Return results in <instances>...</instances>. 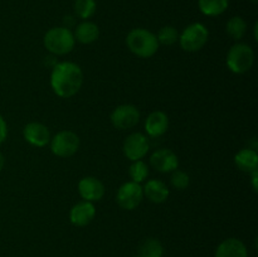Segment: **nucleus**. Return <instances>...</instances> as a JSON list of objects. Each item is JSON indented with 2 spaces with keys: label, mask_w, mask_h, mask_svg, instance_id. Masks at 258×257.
Returning a JSON list of instances; mask_svg holds the SVG:
<instances>
[{
  "label": "nucleus",
  "mask_w": 258,
  "mask_h": 257,
  "mask_svg": "<svg viewBox=\"0 0 258 257\" xmlns=\"http://www.w3.org/2000/svg\"><path fill=\"white\" fill-rule=\"evenodd\" d=\"M234 165L243 173L251 174L252 171L258 170V154L253 149H242L234 155Z\"/></svg>",
  "instance_id": "obj_18"
},
{
  "label": "nucleus",
  "mask_w": 258,
  "mask_h": 257,
  "mask_svg": "<svg viewBox=\"0 0 258 257\" xmlns=\"http://www.w3.org/2000/svg\"><path fill=\"white\" fill-rule=\"evenodd\" d=\"M83 85V72L75 62H59L50 73V87L60 98H71L80 92Z\"/></svg>",
  "instance_id": "obj_1"
},
{
  "label": "nucleus",
  "mask_w": 258,
  "mask_h": 257,
  "mask_svg": "<svg viewBox=\"0 0 258 257\" xmlns=\"http://www.w3.org/2000/svg\"><path fill=\"white\" fill-rule=\"evenodd\" d=\"M73 37H75L76 42L81 43V44H91V43H95L100 37V28L96 23L83 20L76 27Z\"/></svg>",
  "instance_id": "obj_17"
},
{
  "label": "nucleus",
  "mask_w": 258,
  "mask_h": 257,
  "mask_svg": "<svg viewBox=\"0 0 258 257\" xmlns=\"http://www.w3.org/2000/svg\"><path fill=\"white\" fill-rule=\"evenodd\" d=\"M133 257H141V256H140V254H139V253H136V254H134Z\"/></svg>",
  "instance_id": "obj_29"
},
{
  "label": "nucleus",
  "mask_w": 258,
  "mask_h": 257,
  "mask_svg": "<svg viewBox=\"0 0 258 257\" xmlns=\"http://www.w3.org/2000/svg\"><path fill=\"white\" fill-rule=\"evenodd\" d=\"M170 183L171 185L175 189H178V190H184V189L188 188L189 184H190V176H189V174L185 173L184 170L175 169L174 171H171Z\"/></svg>",
  "instance_id": "obj_25"
},
{
  "label": "nucleus",
  "mask_w": 258,
  "mask_h": 257,
  "mask_svg": "<svg viewBox=\"0 0 258 257\" xmlns=\"http://www.w3.org/2000/svg\"><path fill=\"white\" fill-rule=\"evenodd\" d=\"M226 32L232 39L234 40H241L242 38L244 37L247 32V23L246 20L243 19L239 15H236V17H232L231 19L227 22L226 25Z\"/></svg>",
  "instance_id": "obj_20"
},
{
  "label": "nucleus",
  "mask_w": 258,
  "mask_h": 257,
  "mask_svg": "<svg viewBox=\"0 0 258 257\" xmlns=\"http://www.w3.org/2000/svg\"><path fill=\"white\" fill-rule=\"evenodd\" d=\"M138 253L141 257H163V244L158 238H146L139 247Z\"/></svg>",
  "instance_id": "obj_21"
},
{
  "label": "nucleus",
  "mask_w": 258,
  "mask_h": 257,
  "mask_svg": "<svg viewBox=\"0 0 258 257\" xmlns=\"http://www.w3.org/2000/svg\"><path fill=\"white\" fill-rule=\"evenodd\" d=\"M23 138L32 146L44 148L50 141L49 128L44 123L33 121V122L27 123L24 126V128H23Z\"/></svg>",
  "instance_id": "obj_12"
},
{
  "label": "nucleus",
  "mask_w": 258,
  "mask_h": 257,
  "mask_svg": "<svg viewBox=\"0 0 258 257\" xmlns=\"http://www.w3.org/2000/svg\"><path fill=\"white\" fill-rule=\"evenodd\" d=\"M214 257H248V249L241 239L231 237L219 243Z\"/></svg>",
  "instance_id": "obj_16"
},
{
  "label": "nucleus",
  "mask_w": 258,
  "mask_h": 257,
  "mask_svg": "<svg viewBox=\"0 0 258 257\" xmlns=\"http://www.w3.org/2000/svg\"><path fill=\"white\" fill-rule=\"evenodd\" d=\"M251 181H252V188H253L254 191H257L258 189V170H254L252 171L251 174Z\"/></svg>",
  "instance_id": "obj_27"
},
{
  "label": "nucleus",
  "mask_w": 258,
  "mask_h": 257,
  "mask_svg": "<svg viewBox=\"0 0 258 257\" xmlns=\"http://www.w3.org/2000/svg\"><path fill=\"white\" fill-rule=\"evenodd\" d=\"M126 45L133 54L140 58H150L159 50L156 34L145 28H135L126 35Z\"/></svg>",
  "instance_id": "obj_2"
},
{
  "label": "nucleus",
  "mask_w": 258,
  "mask_h": 257,
  "mask_svg": "<svg viewBox=\"0 0 258 257\" xmlns=\"http://www.w3.org/2000/svg\"><path fill=\"white\" fill-rule=\"evenodd\" d=\"M7 136H8L7 121H5V118L0 115V145L7 140Z\"/></svg>",
  "instance_id": "obj_26"
},
{
  "label": "nucleus",
  "mask_w": 258,
  "mask_h": 257,
  "mask_svg": "<svg viewBox=\"0 0 258 257\" xmlns=\"http://www.w3.org/2000/svg\"><path fill=\"white\" fill-rule=\"evenodd\" d=\"M156 39H158L159 44L168 45V47L169 45H174L179 40V32L173 25H165L158 32Z\"/></svg>",
  "instance_id": "obj_24"
},
{
  "label": "nucleus",
  "mask_w": 258,
  "mask_h": 257,
  "mask_svg": "<svg viewBox=\"0 0 258 257\" xmlns=\"http://www.w3.org/2000/svg\"><path fill=\"white\" fill-rule=\"evenodd\" d=\"M229 0H198V8L207 17H218L228 9Z\"/></svg>",
  "instance_id": "obj_19"
},
{
  "label": "nucleus",
  "mask_w": 258,
  "mask_h": 257,
  "mask_svg": "<svg viewBox=\"0 0 258 257\" xmlns=\"http://www.w3.org/2000/svg\"><path fill=\"white\" fill-rule=\"evenodd\" d=\"M128 175L131 180L135 183L141 184L145 181L149 176V166L144 160L131 161V165L128 166Z\"/></svg>",
  "instance_id": "obj_23"
},
{
  "label": "nucleus",
  "mask_w": 258,
  "mask_h": 257,
  "mask_svg": "<svg viewBox=\"0 0 258 257\" xmlns=\"http://www.w3.org/2000/svg\"><path fill=\"white\" fill-rule=\"evenodd\" d=\"M50 150L58 158L67 159L75 155L81 145L80 136L71 130H62L50 138Z\"/></svg>",
  "instance_id": "obj_6"
},
{
  "label": "nucleus",
  "mask_w": 258,
  "mask_h": 257,
  "mask_svg": "<svg viewBox=\"0 0 258 257\" xmlns=\"http://www.w3.org/2000/svg\"><path fill=\"white\" fill-rule=\"evenodd\" d=\"M4 165H5V158H4V155H3L2 151H0V171L3 170Z\"/></svg>",
  "instance_id": "obj_28"
},
{
  "label": "nucleus",
  "mask_w": 258,
  "mask_h": 257,
  "mask_svg": "<svg viewBox=\"0 0 258 257\" xmlns=\"http://www.w3.org/2000/svg\"><path fill=\"white\" fill-rule=\"evenodd\" d=\"M209 30L202 23H191L179 34V44L185 52H198L208 43Z\"/></svg>",
  "instance_id": "obj_5"
},
{
  "label": "nucleus",
  "mask_w": 258,
  "mask_h": 257,
  "mask_svg": "<svg viewBox=\"0 0 258 257\" xmlns=\"http://www.w3.org/2000/svg\"><path fill=\"white\" fill-rule=\"evenodd\" d=\"M78 193L82 201L95 203L105 196V185L96 176H85L78 181Z\"/></svg>",
  "instance_id": "obj_11"
},
{
  "label": "nucleus",
  "mask_w": 258,
  "mask_h": 257,
  "mask_svg": "<svg viewBox=\"0 0 258 257\" xmlns=\"http://www.w3.org/2000/svg\"><path fill=\"white\" fill-rule=\"evenodd\" d=\"M143 193L144 197H146L148 201H150L151 203L161 204L168 199L170 190H169L168 185L163 180L150 179L143 186Z\"/></svg>",
  "instance_id": "obj_15"
},
{
  "label": "nucleus",
  "mask_w": 258,
  "mask_h": 257,
  "mask_svg": "<svg viewBox=\"0 0 258 257\" xmlns=\"http://www.w3.org/2000/svg\"><path fill=\"white\" fill-rule=\"evenodd\" d=\"M144 193L141 184L130 180L123 183L116 193V203L125 211H134L143 202Z\"/></svg>",
  "instance_id": "obj_7"
},
{
  "label": "nucleus",
  "mask_w": 258,
  "mask_h": 257,
  "mask_svg": "<svg viewBox=\"0 0 258 257\" xmlns=\"http://www.w3.org/2000/svg\"><path fill=\"white\" fill-rule=\"evenodd\" d=\"M150 165L159 173H171L179 168V158L170 149H158L151 154Z\"/></svg>",
  "instance_id": "obj_10"
},
{
  "label": "nucleus",
  "mask_w": 258,
  "mask_h": 257,
  "mask_svg": "<svg viewBox=\"0 0 258 257\" xmlns=\"http://www.w3.org/2000/svg\"><path fill=\"white\" fill-rule=\"evenodd\" d=\"M150 150L148 136L141 133H133L126 136L122 144L123 155L130 161L143 160Z\"/></svg>",
  "instance_id": "obj_9"
},
{
  "label": "nucleus",
  "mask_w": 258,
  "mask_h": 257,
  "mask_svg": "<svg viewBox=\"0 0 258 257\" xmlns=\"http://www.w3.org/2000/svg\"><path fill=\"white\" fill-rule=\"evenodd\" d=\"M96 207L91 202L81 201L70 211V221L76 227H86L95 219Z\"/></svg>",
  "instance_id": "obj_13"
},
{
  "label": "nucleus",
  "mask_w": 258,
  "mask_h": 257,
  "mask_svg": "<svg viewBox=\"0 0 258 257\" xmlns=\"http://www.w3.org/2000/svg\"><path fill=\"white\" fill-rule=\"evenodd\" d=\"M96 0H75V14L82 20H88L96 13Z\"/></svg>",
  "instance_id": "obj_22"
},
{
  "label": "nucleus",
  "mask_w": 258,
  "mask_h": 257,
  "mask_svg": "<svg viewBox=\"0 0 258 257\" xmlns=\"http://www.w3.org/2000/svg\"><path fill=\"white\" fill-rule=\"evenodd\" d=\"M169 117L164 111H153L145 120V131L150 138H160L168 131Z\"/></svg>",
  "instance_id": "obj_14"
},
{
  "label": "nucleus",
  "mask_w": 258,
  "mask_h": 257,
  "mask_svg": "<svg viewBox=\"0 0 258 257\" xmlns=\"http://www.w3.org/2000/svg\"><path fill=\"white\" fill-rule=\"evenodd\" d=\"M43 45L54 55H66L73 50L76 39L73 32L67 27L50 28L43 37Z\"/></svg>",
  "instance_id": "obj_3"
},
{
  "label": "nucleus",
  "mask_w": 258,
  "mask_h": 257,
  "mask_svg": "<svg viewBox=\"0 0 258 257\" xmlns=\"http://www.w3.org/2000/svg\"><path fill=\"white\" fill-rule=\"evenodd\" d=\"M254 62V52L247 43H236L229 48L226 57V65L232 73L243 75L248 72Z\"/></svg>",
  "instance_id": "obj_4"
},
{
  "label": "nucleus",
  "mask_w": 258,
  "mask_h": 257,
  "mask_svg": "<svg viewBox=\"0 0 258 257\" xmlns=\"http://www.w3.org/2000/svg\"><path fill=\"white\" fill-rule=\"evenodd\" d=\"M111 123L117 130H130L140 121V111L135 105L123 103L113 108L110 116Z\"/></svg>",
  "instance_id": "obj_8"
}]
</instances>
